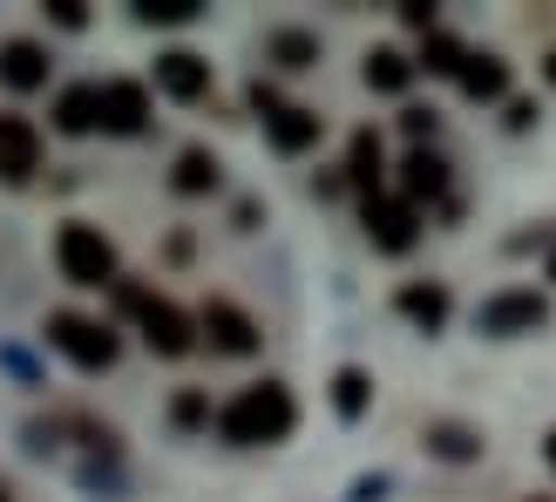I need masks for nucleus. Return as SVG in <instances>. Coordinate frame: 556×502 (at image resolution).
I'll return each mask as SVG.
<instances>
[{
	"instance_id": "nucleus-11",
	"label": "nucleus",
	"mask_w": 556,
	"mask_h": 502,
	"mask_svg": "<svg viewBox=\"0 0 556 502\" xmlns=\"http://www.w3.org/2000/svg\"><path fill=\"white\" fill-rule=\"evenodd\" d=\"M265 136H271L278 156H305V150L319 143V116H313V109H299V102H278L271 116H265Z\"/></svg>"
},
{
	"instance_id": "nucleus-29",
	"label": "nucleus",
	"mask_w": 556,
	"mask_h": 502,
	"mask_svg": "<svg viewBox=\"0 0 556 502\" xmlns=\"http://www.w3.org/2000/svg\"><path fill=\"white\" fill-rule=\"evenodd\" d=\"M54 21H62V27H81V21H89V14H81L75 0H54Z\"/></svg>"
},
{
	"instance_id": "nucleus-16",
	"label": "nucleus",
	"mask_w": 556,
	"mask_h": 502,
	"mask_svg": "<svg viewBox=\"0 0 556 502\" xmlns=\"http://www.w3.org/2000/svg\"><path fill=\"white\" fill-rule=\"evenodd\" d=\"M407 81H414V62L401 48H374L367 54V89L374 96H407Z\"/></svg>"
},
{
	"instance_id": "nucleus-30",
	"label": "nucleus",
	"mask_w": 556,
	"mask_h": 502,
	"mask_svg": "<svg viewBox=\"0 0 556 502\" xmlns=\"http://www.w3.org/2000/svg\"><path fill=\"white\" fill-rule=\"evenodd\" d=\"M543 462H549V476H556V435H549V441H543Z\"/></svg>"
},
{
	"instance_id": "nucleus-18",
	"label": "nucleus",
	"mask_w": 556,
	"mask_h": 502,
	"mask_svg": "<svg viewBox=\"0 0 556 502\" xmlns=\"http://www.w3.org/2000/svg\"><path fill=\"white\" fill-rule=\"evenodd\" d=\"M54 129H62V136H89L96 129V81L62 89V102H54Z\"/></svg>"
},
{
	"instance_id": "nucleus-21",
	"label": "nucleus",
	"mask_w": 556,
	"mask_h": 502,
	"mask_svg": "<svg viewBox=\"0 0 556 502\" xmlns=\"http://www.w3.org/2000/svg\"><path fill=\"white\" fill-rule=\"evenodd\" d=\"M367 401H374V380L359 374V367H340V374H332V407H340V422H359V414H367Z\"/></svg>"
},
{
	"instance_id": "nucleus-17",
	"label": "nucleus",
	"mask_w": 556,
	"mask_h": 502,
	"mask_svg": "<svg viewBox=\"0 0 556 502\" xmlns=\"http://www.w3.org/2000/svg\"><path fill=\"white\" fill-rule=\"evenodd\" d=\"M380 136L374 129H359L353 136V150H346V177H353V190H367V198H380Z\"/></svg>"
},
{
	"instance_id": "nucleus-27",
	"label": "nucleus",
	"mask_w": 556,
	"mask_h": 502,
	"mask_svg": "<svg viewBox=\"0 0 556 502\" xmlns=\"http://www.w3.org/2000/svg\"><path fill=\"white\" fill-rule=\"evenodd\" d=\"M401 21H407V27H421V35H434V8H421V0H407Z\"/></svg>"
},
{
	"instance_id": "nucleus-10",
	"label": "nucleus",
	"mask_w": 556,
	"mask_h": 502,
	"mask_svg": "<svg viewBox=\"0 0 556 502\" xmlns=\"http://www.w3.org/2000/svg\"><path fill=\"white\" fill-rule=\"evenodd\" d=\"M41 171V129L27 123V116H0V177L21 184V177H35Z\"/></svg>"
},
{
	"instance_id": "nucleus-5",
	"label": "nucleus",
	"mask_w": 556,
	"mask_h": 502,
	"mask_svg": "<svg viewBox=\"0 0 556 502\" xmlns=\"http://www.w3.org/2000/svg\"><path fill=\"white\" fill-rule=\"evenodd\" d=\"M48 340H54V353H68L81 374L116 367V332H109L102 319H81V313H48Z\"/></svg>"
},
{
	"instance_id": "nucleus-14",
	"label": "nucleus",
	"mask_w": 556,
	"mask_h": 502,
	"mask_svg": "<svg viewBox=\"0 0 556 502\" xmlns=\"http://www.w3.org/2000/svg\"><path fill=\"white\" fill-rule=\"evenodd\" d=\"M394 305H401V319H414L421 332H441V326H448V286H434V278H428V286H421V278H414V286H401Z\"/></svg>"
},
{
	"instance_id": "nucleus-32",
	"label": "nucleus",
	"mask_w": 556,
	"mask_h": 502,
	"mask_svg": "<svg viewBox=\"0 0 556 502\" xmlns=\"http://www.w3.org/2000/svg\"><path fill=\"white\" fill-rule=\"evenodd\" d=\"M549 278H556V251H549Z\"/></svg>"
},
{
	"instance_id": "nucleus-26",
	"label": "nucleus",
	"mask_w": 556,
	"mask_h": 502,
	"mask_svg": "<svg viewBox=\"0 0 556 502\" xmlns=\"http://www.w3.org/2000/svg\"><path fill=\"white\" fill-rule=\"evenodd\" d=\"M204 414H211V407H204V394H184V401H177V422H184V428H198Z\"/></svg>"
},
{
	"instance_id": "nucleus-25",
	"label": "nucleus",
	"mask_w": 556,
	"mask_h": 502,
	"mask_svg": "<svg viewBox=\"0 0 556 502\" xmlns=\"http://www.w3.org/2000/svg\"><path fill=\"white\" fill-rule=\"evenodd\" d=\"M401 129L421 143V136H434V109H401Z\"/></svg>"
},
{
	"instance_id": "nucleus-1",
	"label": "nucleus",
	"mask_w": 556,
	"mask_h": 502,
	"mask_svg": "<svg viewBox=\"0 0 556 502\" xmlns=\"http://www.w3.org/2000/svg\"><path fill=\"white\" fill-rule=\"evenodd\" d=\"M299 428V401L286 380H258L244 387V394L217 414V435L231 441V449H271V441H286Z\"/></svg>"
},
{
	"instance_id": "nucleus-20",
	"label": "nucleus",
	"mask_w": 556,
	"mask_h": 502,
	"mask_svg": "<svg viewBox=\"0 0 556 502\" xmlns=\"http://www.w3.org/2000/svg\"><path fill=\"white\" fill-rule=\"evenodd\" d=\"M170 184L184 190V198H211V190H217V156H211V150H184Z\"/></svg>"
},
{
	"instance_id": "nucleus-31",
	"label": "nucleus",
	"mask_w": 556,
	"mask_h": 502,
	"mask_svg": "<svg viewBox=\"0 0 556 502\" xmlns=\"http://www.w3.org/2000/svg\"><path fill=\"white\" fill-rule=\"evenodd\" d=\"M543 75H549V81H556V54H549V62H543Z\"/></svg>"
},
{
	"instance_id": "nucleus-9",
	"label": "nucleus",
	"mask_w": 556,
	"mask_h": 502,
	"mask_svg": "<svg viewBox=\"0 0 556 502\" xmlns=\"http://www.w3.org/2000/svg\"><path fill=\"white\" fill-rule=\"evenodd\" d=\"M198 326H204V340H211L217 353H238V360L258 353V326H252V313H244V305H231V299H211Z\"/></svg>"
},
{
	"instance_id": "nucleus-33",
	"label": "nucleus",
	"mask_w": 556,
	"mask_h": 502,
	"mask_svg": "<svg viewBox=\"0 0 556 502\" xmlns=\"http://www.w3.org/2000/svg\"><path fill=\"white\" fill-rule=\"evenodd\" d=\"M0 502H8V495H0Z\"/></svg>"
},
{
	"instance_id": "nucleus-4",
	"label": "nucleus",
	"mask_w": 556,
	"mask_h": 502,
	"mask_svg": "<svg viewBox=\"0 0 556 502\" xmlns=\"http://www.w3.org/2000/svg\"><path fill=\"white\" fill-rule=\"evenodd\" d=\"M549 326V299L536 286H509L476 305V332H489V340H516V332H543Z\"/></svg>"
},
{
	"instance_id": "nucleus-22",
	"label": "nucleus",
	"mask_w": 556,
	"mask_h": 502,
	"mask_svg": "<svg viewBox=\"0 0 556 502\" xmlns=\"http://www.w3.org/2000/svg\"><path fill=\"white\" fill-rule=\"evenodd\" d=\"M462 62H468V48L434 27V35L421 41V62H414V68H428V75H462Z\"/></svg>"
},
{
	"instance_id": "nucleus-24",
	"label": "nucleus",
	"mask_w": 556,
	"mask_h": 502,
	"mask_svg": "<svg viewBox=\"0 0 556 502\" xmlns=\"http://www.w3.org/2000/svg\"><path fill=\"white\" fill-rule=\"evenodd\" d=\"M428 441H434V455H448V462H468V455H476V435H468V428H455V422H441Z\"/></svg>"
},
{
	"instance_id": "nucleus-23",
	"label": "nucleus",
	"mask_w": 556,
	"mask_h": 502,
	"mask_svg": "<svg viewBox=\"0 0 556 502\" xmlns=\"http://www.w3.org/2000/svg\"><path fill=\"white\" fill-rule=\"evenodd\" d=\"M198 14H204V0H143V8H136L143 27H184V21H198Z\"/></svg>"
},
{
	"instance_id": "nucleus-3",
	"label": "nucleus",
	"mask_w": 556,
	"mask_h": 502,
	"mask_svg": "<svg viewBox=\"0 0 556 502\" xmlns=\"http://www.w3.org/2000/svg\"><path fill=\"white\" fill-rule=\"evenodd\" d=\"M54 265H62L68 286H116V244H109L96 225H62Z\"/></svg>"
},
{
	"instance_id": "nucleus-13",
	"label": "nucleus",
	"mask_w": 556,
	"mask_h": 502,
	"mask_svg": "<svg viewBox=\"0 0 556 502\" xmlns=\"http://www.w3.org/2000/svg\"><path fill=\"white\" fill-rule=\"evenodd\" d=\"M0 81H8L14 96L41 89L48 81V48L41 41H0Z\"/></svg>"
},
{
	"instance_id": "nucleus-28",
	"label": "nucleus",
	"mask_w": 556,
	"mask_h": 502,
	"mask_svg": "<svg viewBox=\"0 0 556 502\" xmlns=\"http://www.w3.org/2000/svg\"><path fill=\"white\" fill-rule=\"evenodd\" d=\"M536 123V102H509V129H530Z\"/></svg>"
},
{
	"instance_id": "nucleus-6",
	"label": "nucleus",
	"mask_w": 556,
	"mask_h": 502,
	"mask_svg": "<svg viewBox=\"0 0 556 502\" xmlns=\"http://www.w3.org/2000/svg\"><path fill=\"white\" fill-rule=\"evenodd\" d=\"M96 129H109V136H143L150 129V89L143 81H102L96 89Z\"/></svg>"
},
{
	"instance_id": "nucleus-8",
	"label": "nucleus",
	"mask_w": 556,
	"mask_h": 502,
	"mask_svg": "<svg viewBox=\"0 0 556 502\" xmlns=\"http://www.w3.org/2000/svg\"><path fill=\"white\" fill-rule=\"evenodd\" d=\"M156 89L170 96V102H204L211 96V62H204V54H190V48L156 54Z\"/></svg>"
},
{
	"instance_id": "nucleus-12",
	"label": "nucleus",
	"mask_w": 556,
	"mask_h": 502,
	"mask_svg": "<svg viewBox=\"0 0 556 502\" xmlns=\"http://www.w3.org/2000/svg\"><path fill=\"white\" fill-rule=\"evenodd\" d=\"M441 190H448V163H441L434 150H407V163H401V204H434Z\"/></svg>"
},
{
	"instance_id": "nucleus-2",
	"label": "nucleus",
	"mask_w": 556,
	"mask_h": 502,
	"mask_svg": "<svg viewBox=\"0 0 556 502\" xmlns=\"http://www.w3.org/2000/svg\"><path fill=\"white\" fill-rule=\"evenodd\" d=\"M116 299H123V313L143 326V347H150V353L184 360L190 347H198V326H190L184 305H170L163 292H150V286H123V278H116Z\"/></svg>"
},
{
	"instance_id": "nucleus-19",
	"label": "nucleus",
	"mask_w": 556,
	"mask_h": 502,
	"mask_svg": "<svg viewBox=\"0 0 556 502\" xmlns=\"http://www.w3.org/2000/svg\"><path fill=\"white\" fill-rule=\"evenodd\" d=\"M265 54H271L278 68H292V75H299V68H313V62H319V41L305 35V27H278V35L265 41Z\"/></svg>"
},
{
	"instance_id": "nucleus-7",
	"label": "nucleus",
	"mask_w": 556,
	"mask_h": 502,
	"mask_svg": "<svg viewBox=\"0 0 556 502\" xmlns=\"http://www.w3.org/2000/svg\"><path fill=\"white\" fill-rule=\"evenodd\" d=\"M359 225H367V238H374V251H414V238H421V211L414 204H401V198H367L359 204Z\"/></svg>"
},
{
	"instance_id": "nucleus-15",
	"label": "nucleus",
	"mask_w": 556,
	"mask_h": 502,
	"mask_svg": "<svg viewBox=\"0 0 556 502\" xmlns=\"http://www.w3.org/2000/svg\"><path fill=\"white\" fill-rule=\"evenodd\" d=\"M455 81H462L468 102H503L509 96V62H503V54H468Z\"/></svg>"
}]
</instances>
